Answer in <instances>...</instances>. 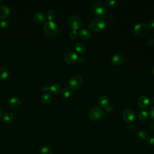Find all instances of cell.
Returning <instances> with one entry per match:
<instances>
[{"label": "cell", "mask_w": 154, "mask_h": 154, "mask_svg": "<svg viewBox=\"0 0 154 154\" xmlns=\"http://www.w3.org/2000/svg\"><path fill=\"white\" fill-rule=\"evenodd\" d=\"M0 26L3 29H6L9 26V22L7 19H2L0 21Z\"/></svg>", "instance_id": "obj_27"}, {"label": "cell", "mask_w": 154, "mask_h": 154, "mask_svg": "<svg viewBox=\"0 0 154 154\" xmlns=\"http://www.w3.org/2000/svg\"><path fill=\"white\" fill-rule=\"evenodd\" d=\"M79 35L80 38L83 40H88L91 37V33L86 28H82L79 30Z\"/></svg>", "instance_id": "obj_16"}, {"label": "cell", "mask_w": 154, "mask_h": 154, "mask_svg": "<svg viewBox=\"0 0 154 154\" xmlns=\"http://www.w3.org/2000/svg\"><path fill=\"white\" fill-rule=\"evenodd\" d=\"M147 143L150 146H154V137H149L147 140Z\"/></svg>", "instance_id": "obj_30"}, {"label": "cell", "mask_w": 154, "mask_h": 154, "mask_svg": "<svg viewBox=\"0 0 154 154\" xmlns=\"http://www.w3.org/2000/svg\"><path fill=\"white\" fill-rule=\"evenodd\" d=\"M41 89L43 91L46 92L49 90V86L47 84H43L41 87Z\"/></svg>", "instance_id": "obj_31"}, {"label": "cell", "mask_w": 154, "mask_h": 154, "mask_svg": "<svg viewBox=\"0 0 154 154\" xmlns=\"http://www.w3.org/2000/svg\"><path fill=\"white\" fill-rule=\"evenodd\" d=\"M14 119V114L11 112H6L2 117V120L4 122L8 123L13 122Z\"/></svg>", "instance_id": "obj_17"}, {"label": "cell", "mask_w": 154, "mask_h": 154, "mask_svg": "<svg viewBox=\"0 0 154 154\" xmlns=\"http://www.w3.org/2000/svg\"><path fill=\"white\" fill-rule=\"evenodd\" d=\"M91 8L93 13L97 16H104L108 12L106 6L102 2H94L91 4Z\"/></svg>", "instance_id": "obj_1"}, {"label": "cell", "mask_w": 154, "mask_h": 154, "mask_svg": "<svg viewBox=\"0 0 154 154\" xmlns=\"http://www.w3.org/2000/svg\"><path fill=\"white\" fill-rule=\"evenodd\" d=\"M71 94V91L68 88H64L61 91V95L64 98L69 97Z\"/></svg>", "instance_id": "obj_26"}, {"label": "cell", "mask_w": 154, "mask_h": 154, "mask_svg": "<svg viewBox=\"0 0 154 154\" xmlns=\"http://www.w3.org/2000/svg\"><path fill=\"white\" fill-rule=\"evenodd\" d=\"M9 105L10 106L14 108H18L21 105V100L20 99L17 97V96H13L9 99Z\"/></svg>", "instance_id": "obj_13"}, {"label": "cell", "mask_w": 154, "mask_h": 154, "mask_svg": "<svg viewBox=\"0 0 154 154\" xmlns=\"http://www.w3.org/2000/svg\"><path fill=\"white\" fill-rule=\"evenodd\" d=\"M149 28L147 24L143 22H139L135 24L134 27V32L140 36L145 35L149 32Z\"/></svg>", "instance_id": "obj_6"}, {"label": "cell", "mask_w": 154, "mask_h": 154, "mask_svg": "<svg viewBox=\"0 0 154 154\" xmlns=\"http://www.w3.org/2000/svg\"><path fill=\"white\" fill-rule=\"evenodd\" d=\"M105 22L101 19H95L92 20L90 24L89 28L94 32H99L105 27Z\"/></svg>", "instance_id": "obj_3"}, {"label": "cell", "mask_w": 154, "mask_h": 154, "mask_svg": "<svg viewBox=\"0 0 154 154\" xmlns=\"http://www.w3.org/2000/svg\"><path fill=\"white\" fill-rule=\"evenodd\" d=\"M103 114V109L98 106H93L89 111V117L93 121H96L100 119Z\"/></svg>", "instance_id": "obj_5"}, {"label": "cell", "mask_w": 154, "mask_h": 154, "mask_svg": "<svg viewBox=\"0 0 154 154\" xmlns=\"http://www.w3.org/2000/svg\"><path fill=\"white\" fill-rule=\"evenodd\" d=\"M148 26H149V28H154V19H153L149 20V23H148Z\"/></svg>", "instance_id": "obj_32"}, {"label": "cell", "mask_w": 154, "mask_h": 154, "mask_svg": "<svg viewBox=\"0 0 154 154\" xmlns=\"http://www.w3.org/2000/svg\"><path fill=\"white\" fill-rule=\"evenodd\" d=\"M99 103L102 107H107L109 104V99L106 95H102L99 98Z\"/></svg>", "instance_id": "obj_15"}, {"label": "cell", "mask_w": 154, "mask_h": 154, "mask_svg": "<svg viewBox=\"0 0 154 154\" xmlns=\"http://www.w3.org/2000/svg\"><path fill=\"white\" fill-rule=\"evenodd\" d=\"M78 36V33L76 30H72L70 33H69V37L72 39H75Z\"/></svg>", "instance_id": "obj_29"}, {"label": "cell", "mask_w": 154, "mask_h": 154, "mask_svg": "<svg viewBox=\"0 0 154 154\" xmlns=\"http://www.w3.org/2000/svg\"><path fill=\"white\" fill-rule=\"evenodd\" d=\"M61 85L58 83H54L49 87V90L51 92L54 94H57L61 91Z\"/></svg>", "instance_id": "obj_18"}, {"label": "cell", "mask_w": 154, "mask_h": 154, "mask_svg": "<svg viewBox=\"0 0 154 154\" xmlns=\"http://www.w3.org/2000/svg\"><path fill=\"white\" fill-rule=\"evenodd\" d=\"M78 59H79V61L80 63H84L85 61V58L83 57H80L79 58H78Z\"/></svg>", "instance_id": "obj_36"}, {"label": "cell", "mask_w": 154, "mask_h": 154, "mask_svg": "<svg viewBox=\"0 0 154 154\" xmlns=\"http://www.w3.org/2000/svg\"><path fill=\"white\" fill-rule=\"evenodd\" d=\"M52 99V95L48 92H45L41 96V100L44 103H48L51 102Z\"/></svg>", "instance_id": "obj_19"}, {"label": "cell", "mask_w": 154, "mask_h": 154, "mask_svg": "<svg viewBox=\"0 0 154 154\" xmlns=\"http://www.w3.org/2000/svg\"><path fill=\"white\" fill-rule=\"evenodd\" d=\"M82 84V78L80 75H75L69 81V86L72 89H78L81 87Z\"/></svg>", "instance_id": "obj_7"}, {"label": "cell", "mask_w": 154, "mask_h": 154, "mask_svg": "<svg viewBox=\"0 0 154 154\" xmlns=\"http://www.w3.org/2000/svg\"><path fill=\"white\" fill-rule=\"evenodd\" d=\"M47 18L48 19L49 21H53L55 18L56 17V12L54 10H49L46 14Z\"/></svg>", "instance_id": "obj_25"}, {"label": "cell", "mask_w": 154, "mask_h": 154, "mask_svg": "<svg viewBox=\"0 0 154 154\" xmlns=\"http://www.w3.org/2000/svg\"><path fill=\"white\" fill-rule=\"evenodd\" d=\"M138 137L140 140L142 141H146L149 138V134L145 130H141L138 133Z\"/></svg>", "instance_id": "obj_20"}, {"label": "cell", "mask_w": 154, "mask_h": 154, "mask_svg": "<svg viewBox=\"0 0 154 154\" xmlns=\"http://www.w3.org/2000/svg\"><path fill=\"white\" fill-rule=\"evenodd\" d=\"M148 112L146 110H141L138 112V117L142 121H146L148 119Z\"/></svg>", "instance_id": "obj_23"}, {"label": "cell", "mask_w": 154, "mask_h": 154, "mask_svg": "<svg viewBox=\"0 0 154 154\" xmlns=\"http://www.w3.org/2000/svg\"><path fill=\"white\" fill-rule=\"evenodd\" d=\"M150 116L151 118L154 120V106L152 107L150 111Z\"/></svg>", "instance_id": "obj_35"}, {"label": "cell", "mask_w": 154, "mask_h": 154, "mask_svg": "<svg viewBox=\"0 0 154 154\" xmlns=\"http://www.w3.org/2000/svg\"><path fill=\"white\" fill-rule=\"evenodd\" d=\"M150 102L149 98L146 95H141L137 99V104L141 108L146 107Z\"/></svg>", "instance_id": "obj_10"}, {"label": "cell", "mask_w": 154, "mask_h": 154, "mask_svg": "<svg viewBox=\"0 0 154 154\" xmlns=\"http://www.w3.org/2000/svg\"><path fill=\"white\" fill-rule=\"evenodd\" d=\"M10 13V8L6 5H0V18L4 19L6 18Z\"/></svg>", "instance_id": "obj_12"}, {"label": "cell", "mask_w": 154, "mask_h": 154, "mask_svg": "<svg viewBox=\"0 0 154 154\" xmlns=\"http://www.w3.org/2000/svg\"><path fill=\"white\" fill-rule=\"evenodd\" d=\"M2 116V110L0 109V119L1 118Z\"/></svg>", "instance_id": "obj_38"}, {"label": "cell", "mask_w": 154, "mask_h": 154, "mask_svg": "<svg viewBox=\"0 0 154 154\" xmlns=\"http://www.w3.org/2000/svg\"><path fill=\"white\" fill-rule=\"evenodd\" d=\"M106 4L110 7H114L117 6L118 4V1L116 0H108L106 1Z\"/></svg>", "instance_id": "obj_28"}, {"label": "cell", "mask_w": 154, "mask_h": 154, "mask_svg": "<svg viewBox=\"0 0 154 154\" xmlns=\"http://www.w3.org/2000/svg\"><path fill=\"white\" fill-rule=\"evenodd\" d=\"M75 48L78 53H82L85 49V45L81 42H78L76 43Z\"/></svg>", "instance_id": "obj_22"}, {"label": "cell", "mask_w": 154, "mask_h": 154, "mask_svg": "<svg viewBox=\"0 0 154 154\" xmlns=\"http://www.w3.org/2000/svg\"><path fill=\"white\" fill-rule=\"evenodd\" d=\"M135 117L134 111L131 108H126L122 112V118L126 123H132Z\"/></svg>", "instance_id": "obj_8"}, {"label": "cell", "mask_w": 154, "mask_h": 154, "mask_svg": "<svg viewBox=\"0 0 154 154\" xmlns=\"http://www.w3.org/2000/svg\"><path fill=\"white\" fill-rule=\"evenodd\" d=\"M78 59V55L73 51H70L67 52L64 57V60L68 64H73L75 63L77 60Z\"/></svg>", "instance_id": "obj_9"}, {"label": "cell", "mask_w": 154, "mask_h": 154, "mask_svg": "<svg viewBox=\"0 0 154 154\" xmlns=\"http://www.w3.org/2000/svg\"><path fill=\"white\" fill-rule=\"evenodd\" d=\"M1 1H1V0H0V2H1Z\"/></svg>", "instance_id": "obj_40"}, {"label": "cell", "mask_w": 154, "mask_h": 154, "mask_svg": "<svg viewBox=\"0 0 154 154\" xmlns=\"http://www.w3.org/2000/svg\"><path fill=\"white\" fill-rule=\"evenodd\" d=\"M41 154H53V150L48 146H43L40 150Z\"/></svg>", "instance_id": "obj_24"}, {"label": "cell", "mask_w": 154, "mask_h": 154, "mask_svg": "<svg viewBox=\"0 0 154 154\" xmlns=\"http://www.w3.org/2000/svg\"><path fill=\"white\" fill-rule=\"evenodd\" d=\"M43 32L48 36H54L55 35L58 31V26L55 22L54 21H47L43 25Z\"/></svg>", "instance_id": "obj_2"}, {"label": "cell", "mask_w": 154, "mask_h": 154, "mask_svg": "<svg viewBox=\"0 0 154 154\" xmlns=\"http://www.w3.org/2000/svg\"><path fill=\"white\" fill-rule=\"evenodd\" d=\"M128 129L129 131H133L134 129V125L132 123H129V125H128Z\"/></svg>", "instance_id": "obj_34"}, {"label": "cell", "mask_w": 154, "mask_h": 154, "mask_svg": "<svg viewBox=\"0 0 154 154\" xmlns=\"http://www.w3.org/2000/svg\"><path fill=\"white\" fill-rule=\"evenodd\" d=\"M152 102L153 104H154V96L152 97Z\"/></svg>", "instance_id": "obj_39"}, {"label": "cell", "mask_w": 154, "mask_h": 154, "mask_svg": "<svg viewBox=\"0 0 154 154\" xmlns=\"http://www.w3.org/2000/svg\"><path fill=\"white\" fill-rule=\"evenodd\" d=\"M33 19L35 23H38V24L42 23L45 20L46 16L42 12H37L34 14Z\"/></svg>", "instance_id": "obj_14"}, {"label": "cell", "mask_w": 154, "mask_h": 154, "mask_svg": "<svg viewBox=\"0 0 154 154\" xmlns=\"http://www.w3.org/2000/svg\"><path fill=\"white\" fill-rule=\"evenodd\" d=\"M147 45L150 46H154V39L153 38H150L148 40L147 42Z\"/></svg>", "instance_id": "obj_33"}, {"label": "cell", "mask_w": 154, "mask_h": 154, "mask_svg": "<svg viewBox=\"0 0 154 154\" xmlns=\"http://www.w3.org/2000/svg\"><path fill=\"white\" fill-rule=\"evenodd\" d=\"M151 72H152V73L153 75H154V67H152V70H151Z\"/></svg>", "instance_id": "obj_37"}, {"label": "cell", "mask_w": 154, "mask_h": 154, "mask_svg": "<svg viewBox=\"0 0 154 154\" xmlns=\"http://www.w3.org/2000/svg\"><path fill=\"white\" fill-rule=\"evenodd\" d=\"M9 75L8 70L5 68V67H2L0 69V79L3 80L6 79Z\"/></svg>", "instance_id": "obj_21"}, {"label": "cell", "mask_w": 154, "mask_h": 154, "mask_svg": "<svg viewBox=\"0 0 154 154\" xmlns=\"http://www.w3.org/2000/svg\"><path fill=\"white\" fill-rule=\"evenodd\" d=\"M82 21L81 19L77 16H71L67 19V25L69 26L73 29V30H76L82 26Z\"/></svg>", "instance_id": "obj_4"}, {"label": "cell", "mask_w": 154, "mask_h": 154, "mask_svg": "<svg viewBox=\"0 0 154 154\" xmlns=\"http://www.w3.org/2000/svg\"><path fill=\"white\" fill-rule=\"evenodd\" d=\"M111 61L113 64L116 66H119L123 63L124 57L121 54L116 53L112 56Z\"/></svg>", "instance_id": "obj_11"}]
</instances>
